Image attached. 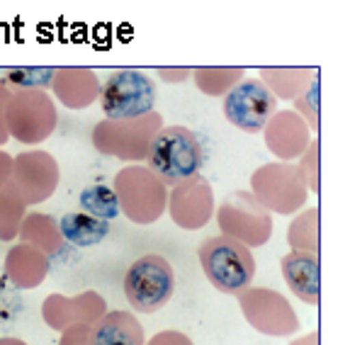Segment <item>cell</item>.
Here are the masks:
<instances>
[{"label": "cell", "instance_id": "obj_2", "mask_svg": "<svg viewBox=\"0 0 350 345\" xmlns=\"http://www.w3.org/2000/svg\"><path fill=\"white\" fill-rule=\"evenodd\" d=\"M200 263L212 287L224 294H239L248 290L256 275L251 248L224 234L212 236L200 246Z\"/></svg>", "mask_w": 350, "mask_h": 345}, {"label": "cell", "instance_id": "obj_21", "mask_svg": "<svg viewBox=\"0 0 350 345\" xmlns=\"http://www.w3.org/2000/svg\"><path fill=\"white\" fill-rule=\"evenodd\" d=\"M295 112L306 126L319 132V73H314L312 83L301 90L299 98H295Z\"/></svg>", "mask_w": 350, "mask_h": 345}, {"label": "cell", "instance_id": "obj_22", "mask_svg": "<svg viewBox=\"0 0 350 345\" xmlns=\"http://www.w3.org/2000/svg\"><path fill=\"white\" fill-rule=\"evenodd\" d=\"M22 214H25V204H22L15 192L5 185L0 190V236H3V238H10V236L15 234Z\"/></svg>", "mask_w": 350, "mask_h": 345}, {"label": "cell", "instance_id": "obj_6", "mask_svg": "<svg viewBox=\"0 0 350 345\" xmlns=\"http://www.w3.org/2000/svg\"><path fill=\"white\" fill-rule=\"evenodd\" d=\"M115 195L120 212L137 224H151L165 212V185L144 165H129L115 178Z\"/></svg>", "mask_w": 350, "mask_h": 345}, {"label": "cell", "instance_id": "obj_13", "mask_svg": "<svg viewBox=\"0 0 350 345\" xmlns=\"http://www.w3.org/2000/svg\"><path fill=\"white\" fill-rule=\"evenodd\" d=\"M265 143L280 158H299L309 146V132H306L304 122L292 110L275 112L265 124Z\"/></svg>", "mask_w": 350, "mask_h": 345}, {"label": "cell", "instance_id": "obj_9", "mask_svg": "<svg viewBox=\"0 0 350 345\" xmlns=\"http://www.w3.org/2000/svg\"><path fill=\"white\" fill-rule=\"evenodd\" d=\"M224 117L241 132L258 134L278 112V100L258 78H243L224 95Z\"/></svg>", "mask_w": 350, "mask_h": 345}, {"label": "cell", "instance_id": "obj_23", "mask_svg": "<svg viewBox=\"0 0 350 345\" xmlns=\"http://www.w3.org/2000/svg\"><path fill=\"white\" fill-rule=\"evenodd\" d=\"M319 141L314 139V143H309L304 151V165H299V176H301V182H304L306 192L314 190L319 192Z\"/></svg>", "mask_w": 350, "mask_h": 345}, {"label": "cell", "instance_id": "obj_18", "mask_svg": "<svg viewBox=\"0 0 350 345\" xmlns=\"http://www.w3.org/2000/svg\"><path fill=\"white\" fill-rule=\"evenodd\" d=\"M78 207L88 217H95L100 221H112L120 217V202H117V195L112 187L107 185H90L81 192L78 197Z\"/></svg>", "mask_w": 350, "mask_h": 345}, {"label": "cell", "instance_id": "obj_4", "mask_svg": "<svg viewBox=\"0 0 350 345\" xmlns=\"http://www.w3.org/2000/svg\"><path fill=\"white\" fill-rule=\"evenodd\" d=\"M175 292V273L163 256L148 253L129 265L124 275V296L139 314L163 309Z\"/></svg>", "mask_w": 350, "mask_h": 345}, {"label": "cell", "instance_id": "obj_11", "mask_svg": "<svg viewBox=\"0 0 350 345\" xmlns=\"http://www.w3.org/2000/svg\"><path fill=\"white\" fill-rule=\"evenodd\" d=\"M212 190H209L207 180H202L200 176L175 185L173 195H170V217L175 224L185 226V229L202 226L212 217Z\"/></svg>", "mask_w": 350, "mask_h": 345}, {"label": "cell", "instance_id": "obj_15", "mask_svg": "<svg viewBox=\"0 0 350 345\" xmlns=\"http://www.w3.org/2000/svg\"><path fill=\"white\" fill-rule=\"evenodd\" d=\"M51 88L61 100V105L71 107V110L93 105L100 95V83L90 68H56Z\"/></svg>", "mask_w": 350, "mask_h": 345}, {"label": "cell", "instance_id": "obj_7", "mask_svg": "<svg viewBox=\"0 0 350 345\" xmlns=\"http://www.w3.org/2000/svg\"><path fill=\"white\" fill-rule=\"evenodd\" d=\"M161 126H163V120L159 112H151L142 120L129 122L105 120L95 126L93 146L100 154L115 156L122 161H146L148 146H151L153 137L159 134Z\"/></svg>", "mask_w": 350, "mask_h": 345}, {"label": "cell", "instance_id": "obj_10", "mask_svg": "<svg viewBox=\"0 0 350 345\" xmlns=\"http://www.w3.org/2000/svg\"><path fill=\"white\" fill-rule=\"evenodd\" d=\"M59 185V165L44 151H27L12 158L10 187L25 207L49 199Z\"/></svg>", "mask_w": 350, "mask_h": 345}, {"label": "cell", "instance_id": "obj_16", "mask_svg": "<svg viewBox=\"0 0 350 345\" xmlns=\"http://www.w3.org/2000/svg\"><path fill=\"white\" fill-rule=\"evenodd\" d=\"M56 226H59L61 238H66V241L73 243V246H78V248L98 246V243L105 241L109 234L107 221H100V219H95V217H88V214H83V212L64 214Z\"/></svg>", "mask_w": 350, "mask_h": 345}, {"label": "cell", "instance_id": "obj_17", "mask_svg": "<svg viewBox=\"0 0 350 345\" xmlns=\"http://www.w3.org/2000/svg\"><path fill=\"white\" fill-rule=\"evenodd\" d=\"M262 83L275 95V100H295L301 90L312 83L317 71H304V68H262Z\"/></svg>", "mask_w": 350, "mask_h": 345}, {"label": "cell", "instance_id": "obj_5", "mask_svg": "<svg viewBox=\"0 0 350 345\" xmlns=\"http://www.w3.org/2000/svg\"><path fill=\"white\" fill-rule=\"evenodd\" d=\"M56 107L49 93L44 90H17L10 95L5 105V124L8 137L17 139L20 143H42L54 134L56 129Z\"/></svg>", "mask_w": 350, "mask_h": 345}, {"label": "cell", "instance_id": "obj_8", "mask_svg": "<svg viewBox=\"0 0 350 345\" xmlns=\"http://www.w3.org/2000/svg\"><path fill=\"white\" fill-rule=\"evenodd\" d=\"M251 195L265 212L292 214L306 199V187L295 165L270 163L251 176Z\"/></svg>", "mask_w": 350, "mask_h": 345}, {"label": "cell", "instance_id": "obj_14", "mask_svg": "<svg viewBox=\"0 0 350 345\" xmlns=\"http://www.w3.org/2000/svg\"><path fill=\"white\" fill-rule=\"evenodd\" d=\"M88 345H146V335L131 312H109L93 323Z\"/></svg>", "mask_w": 350, "mask_h": 345}, {"label": "cell", "instance_id": "obj_12", "mask_svg": "<svg viewBox=\"0 0 350 345\" xmlns=\"http://www.w3.org/2000/svg\"><path fill=\"white\" fill-rule=\"evenodd\" d=\"M280 268H282V277L287 282V287L295 292V296L317 307L319 299H321V265H319V256L292 251L282 258Z\"/></svg>", "mask_w": 350, "mask_h": 345}, {"label": "cell", "instance_id": "obj_24", "mask_svg": "<svg viewBox=\"0 0 350 345\" xmlns=\"http://www.w3.org/2000/svg\"><path fill=\"white\" fill-rule=\"evenodd\" d=\"M10 95H12V90L0 81V146H5V141L10 139L5 132V124H3V115H5V105H8V100H10Z\"/></svg>", "mask_w": 350, "mask_h": 345}, {"label": "cell", "instance_id": "obj_3", "mask_svg": "<svg viewBox=\"0 0 350 345\" xmlns=\"http://www.w3.org/2000/svg\"><path fill=\"white\" fill-rule=\"evenodd\" d=\"M156 100H159V88L153 78L137 68H120L109 73L100 88L105 120L112 122L142 120L156 110Z\"/></svg>", "mask_w": 350, "mask_h": 345}, {"label": "cell", "instance_id": "obj_20", "mask_svg": "<svg viewBox=\"0 0 350 345\" xmlns=\"http://www.w3.org/2000/svg\"><path fill=\"white\" fill-rule=\"evenodd\" d=\"M195 83L204 95H226L243 76V68H195Z\"/></svg>", "mask_w": 350, "mask_h": 345}, {"label": "cell", "instance_id": "obj_25", "mask_svg": "<svg viewBox=\"0 0 350 345\" xmlns=\"http://www.w3.org/2000/svg\"><path fill=\"white\" fill-rule=\"evenodd\" d=\"M10 173H12V158L5 151H0V190L10 182Z\"/></svg>", "mask_w": 350, "mask_h": 345}, {"label": "cell", "instance_id": "obj_1", "mask_svg": "<svg viewBox=\"0 0 350 345\" xmlns=\"http://www.w3.org/2000/svg\"><path fill=\"white\" fill-rule=\"evenodd\" d=\"M146 168L163 185H180L200 176L202 168V143L192 129L183 124L161 126L146 154Z\"/></svg>", "mask_w": 350, "mask_h": 345}, {"label": "cell", "instance_id": "obj_19", "mask_svg": "<svg viewBox=\"0 0 350 345\" xmlns=\"http://www.w3.org/2000/svg\"><path fill=\"white\" fill-rule=\"evenodd\" d=\"M5 76L0 81L5 83L12 93L17 90H46L51 88L56 68L51 66H20V68H5Z\"/></svg>", "mask_w": 350, "mask_h": 345}]
</instances>
